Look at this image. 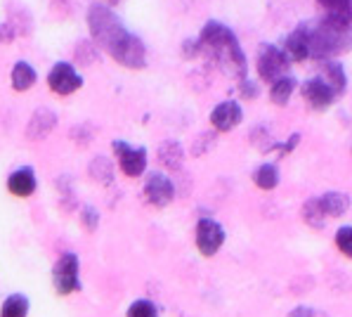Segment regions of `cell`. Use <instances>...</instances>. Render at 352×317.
Returning <instances> with one entry per match:
<instances>
[{"instance_id":"cell-6","label":"cell","mask_w":352,"mask_h":317,"mask_svg":"<svg viewBox=\"0 0 352 317\" xmlns=\"http://www.w3.org/2000/svg\"><path fill=\"white\" fill-rule=\"evenodd\" d=\"M111 150L116 154V163L121 168V173L126 178H142L144 171H147V147H133L128 145L126 140H113Z\"/></svg>"},{"instance_id":"cell-28","label":"cell","mask_w":352,"mask_h":317,"mask_svg":"<svg viewBox=\"0 0 352 317\" xmlns=\"http://www.w3.org/2000/svg\"><path fill=\"white\" fill-rule=\"evenodd\" d=\"M289 317H312V308H305V305H300V308L291 310Z\"/></svg>"},{"instance_id":"cell-13","label":"cell","mask_w":352,"mask_h":317,"mask_svg":"<svg viewBox=\"0 0 352 317\" xmlns=\"http://www.w3.org/2000/svg\"><path fill=\"white\" fill-rule=\"evenodd\" d=\"M55 128H57V114L52 112V109L41 107V109H36V112L31 114L29 123H26V138H29L31 142H34V140H45Z\"/></svg>"},{"instance_id":"cell-5","label":"cell","mask_w":352,"mask_h":317,"mask_svg":"<svg viewBox=\"0 0 352 317\" xmlns=\"http://www.w3.org/2000/svg\"><path fill=\"white\" fill-rule=\"evenodd\" d=\"M291 59L284 50H279L272 43H263L258 50V76L265 83L272 85L281 76H289Z\"/></svg>"},{"instance_id":"cell-7","label":"cell","mask_w":352,"mask_h":317,"mask_svg":"<svg viewBox=\"0 0 352 317\" xmlns=\"http://www.w3.org/2000/svg\"><path fill=\"white\" fill-rule=\"evenodd\" d=\"M83 76L76 71V67L72 62H55L52 64V69L47 71V88L50 92H55L59 97H69L74 95V92H78L83 88Z\"/></svg>"},{"instance_id":"cell-29","label":"cell","mask_w":352,"mask_h":317,"mask_svg":"<svg viewBox=\"0 0 352 317\" xmlns=\"http://www.w3.org/2000/svg\"><path fill=\"white\" fill-rule=\"evenodd\" d=\"M348 17H350V24H352V0L348 3Z\"/></svg>"},{"instance_id":"cell-4","label":"cell","mask_w":352,"mask_h":317,"mask_svg":"<svg viewBox=\"0 0 352 317\" xmlns=\"http://www.w3.org/2000/svg\"><path fill=\"white\" fill-rule=\"evenodd\" d=\"M50 282L57 296H74L83 292V280H80V258L74 251H64L50 267Z\"/></svg>"},{"instance_id":"cell-25","label":"cell","mask_w":352,"mask_h":317,"mask_svg":"<svg viewBox=\"0 0 352 317\" xmlns=\"http://www.w3.org/2000/svg\"><path fill=\"white\" fill-rule=\"evenodd\" d=\"M80 225L88 229V232H95L97 225H100V211L95 206H83L80 209Z\"/></svg>"},{"instance_id":"cell-27","label":"cell","mask_w":352,"mask_h":317,"mask_svg":"<svg viewBox=\"0 0 352 317\" xmlns=\"http://www.w3.org/2000/svg\"><path fill=\"white\" fill-rule=\"evenodd\" d=\"M239 92H241V100L251 102V100H256V97L260 95V88H258V83L243 79V81H239Z\"/></svg>"},{"instance_id":"cell-23","label":"cell","mask_w":352,"mask_h":317,"mask_svg":"<svg viewBox=\"0 0 352 317\" xmlns=\"http://www.w3.org/2000/svg\"><path fill=\"white\" fill-rule=\"evenodd\" d=\"M126 317H161V308L151 298H135L126 308Z\"/></svg>"},{"instance_id":"cell-14","label":"cell","mask_w":352,"mask_h":317,"mask_svg":"<svg viewBox=\"0 0 352 317\" xmlns=\"http://www.w3.org/2000/svg\"><path fill=\"white\" fill-rule=\"evenodd\" d=\"M284 52L289 54L291 62H305V59H310V26L300 24L298 29L291 31L286 36Z\"/></svg>"},{"instance_id":"cell-1","label":"cell","mask_w":352,"mask_h":317,"mask_svg":"<svg viewBox=\"0 0 352 317\" xmlns=\"http://www.w3.org/2000/svg\"><path fill=\"white\" fill-rule=\"evenodd\" d=\"M88 29L90 38L97 48H102L113 62H118L126 69H144L147 64V48L123 24V19L111 8L102 3H93L88 8Z\"/></svg>"},{"instance_id":"cell-9","label":"cell","mask_w":352,"mask_h":317,"mask_svg":"<svg viewBox=\"0 0 352 317\" xmlns=\"http://www.w3.org/2000/svg\"><path fill=\"white\" fill-rule=\"evenodd\" d=\"M142 192H144L147 204H151L154 209H166V206H170L173 199H175V185H173V180L164 176V173L154 171L144 180Z\"/></svg>"},{"instance_id":"cell-8","label":"cell","mask_w":352,"mask_h":317,"mask_svg":"<svg viewBox=\"0 0 352 317\" xmlns=\"http://www.w3.org/2000/svg\"><path fill=\"white\" fill-rule=\"evenodd\" d=\"M227 234L225 227L220 223H215L213 218H199L197 229H194V242H197L199 254L210 258L220 251V247L225 244Z\"/></svg>"},{"instance_id":"cell-2","label":"cell","mask_w":352,"mask_h":317,"mask_svg":"<svg viewBox=\"0 0 352 317\" xmlns=\"http://www.w3.org/2000/svg\"><path fill=\"white\" fill-rule=\"evenodd\" d=\"M197 43V57H206L210 64H215L223 74L230 79L243 81L248 74L246 54H243L239 38L234 36V31L230 26H225L223 21H206L201 34L194 38Z\"/></svg>"},{"instance_id":"cell-3","label":"cell","mask_w":352,"mask_h":317,"mask_svg":"<svg viewBox=\"0 0 352 317\" xmlns=\"http://www.w3.org/2000/svg\"><path fill=\"white\" fill-rule=\"evenodd\" d=\"M352 50V24L340 14H324L317 26H310V59L324 62Z\"/></svg>"},{"instance_id":"cell-12","label":"cell","mask_w":352,"mask_h":317,"mask_svg":"<svg viewBox=\"0 0 352 317\" xmlns=\"http://www.w3.org/2000/svg\"><path fill=\"white\" fill-rule=\"evenodd\" d=\"M241 119H243V109L239 102H234V100L220 102V105L210 112V125H213L218 133H230V130H234L236 125L241 123Z\"/></svg>"},{"instance_id":"cell-18","label":"cell","mask_w":352,"mask_h":317,"mask_svg":"<svg viewBox=\"0 0 352 317\" xmlns=\"http://www.w3.org/2000/svg\"><path fill=\"white\" fill-rule=\"evenodd\" d=\"M294 90H296L294 76H281L279 81H274V83L270 85V100H272V105H277V107H286L291 100V95H294Z\"/></svg>"},{"instance_id":"cell-24","label":"cell","mask_w":352,"mask_h":317,"mask_svg":"<svg viewBox=\"0 0 352 317\" xmlns=\"http://www.w3.org/2000/svg\"><path fill=\"white\" fill-rule=\"evenodd\" d=\"M336 247L345 258H352V225H343L336 229Z\"/></svg>"},{"instance_id":"cell-26","label":"cell","mask_w":352,"mask_h":317,"mask_svg":"<svg viewBox=\"0 0 352 317\" xmlns=\"http://www.w3.org/2000/svg\"><path fill=\"white\" fill-rule=\"evenodd\" d=\"M317 3L322 5L329 14H340V17H345L350 21V17H348V3L350 0H317Z\"/></svg>"},{"instance_id":"cell-19","label":"cell","mask_w":352,"mask_h":317,"mask_svg":"<svg viewBox=\"0 0 352 317\" xmlns=\"http://www.w3.org/2000/svg\"><path fill=\"white\" fill-rule=\"evenodd\" d=\"M319 201H322V209H324V213H327V218L329 216L340 218V216H345L350 209V196L343 194V192H327V194L319 196Z\"/></svg>"},{"instance_id":"cell-17","label":"cell","mask_w":352,"mask_h":317,"mask_svg":"<svg viewBox=\"0 0 352 317\" xmlns=\"http://www.w3.org/2000/svg\"><path fill=\"white\" fill-rule=\"evenodd\" d=\"M319 64H322V71H324V81L336 90V95H340V92L345 90V85H348V76H345L343 64H340L338 59H324V62H319Z\"/></svg>"},{"instance_id":"cell-11","label":"cell","mask_w":352,"mask_h":317,"mask_svg":"<svg viewBox=\"0 0 352 317\" xmlns=\"http://www.w3.org/2000/svg\"><path fill=\"white\" fill-rule=\"evenodd\" d=\"M300 92H302V97H305V102L315 109V112H324V109L331 107L336 100V90L324 79H307L305 83H302Z\"/></svg>"},{"instance_id":"cell-20","label":"cell","mask_w":352,"mask_h":317,"mask_svg":"<svg viewBox=\"0 0 352 317\" xmlns=\"http://www.w3.org/2000/svg\"><path fill=\"white\" fill-rule=\"evenodd\" d=\"M253 183L260 190H274L279 185V168L274 163H260L253 171Z\"/></svg>"},{"instance_id":"cell-22","label":"cell","mask_w":352,"mask_h":317,"mask_svg":"<svg viewBox=\"0 0 352 317\" xmlns=\"http://www.w3.org/2000/svg\"><path fill=\"white\" fill-rule=\"evenodd\" d=\"M302 221H305L310 227H322L324 225L327 213H324V209H322L319 196H312V199L305 201V206H302Z\"/></svg>"},{"instance_id":"cell-15","label":"cell","mask_w":352,"mask_h":317,"mask_svg":"<svg viewBox=\"0 0 352 317\" xmlns=\"http://www.w3.org/2000/svg\"><path fill=\"white\" fill-rule=\"evenodd\" d=\"M36 81H38L36 69L31 67L26 59H19V62L12 67V71H10V85H12V90H17V92L31 90L36 85Z\"/></svg>"},{"instance_id":"cell-16","label":"cell","mask_w":352,"mask_h":317,"mask_svg":"<svg viewBox=\"0 0 352 317\" xmlns=\"http://www.w3.org/2000/svg\"><path fill=\"white\" fill-rule=\"evenodd\" d=\"M31 298L21 292H12L0 303V317H29Z\"/></svg>"},{"instance_id":"cell-10","label":"cell","mask_w":352,"mask_h":317,"mask_svg":"<svg viewBox=\"0 0 352 317\" xmlns=\"http://www.w3.org/2000/svg\"><path fill=\"white\" fill-rule=\"evenodd\" d=\"M5 187L17 199H29L38 192V173L34 166H19L5 180Z\"/></svg>"},{"instance_id":"cell-21","label":"cell","mask_w":352,"mask_h":317,"mask_svg":"<svg viewBox=\"0 0 352 317\" xmlns=\"http://www.w3.org/2000/svg\"><path fill=\"white\" fill-rule=\"evenodd\" d=\"M159 161L168 168H180L182 163V147L175 140H166L159 147Z\"/></svg>"}]
</instances>
